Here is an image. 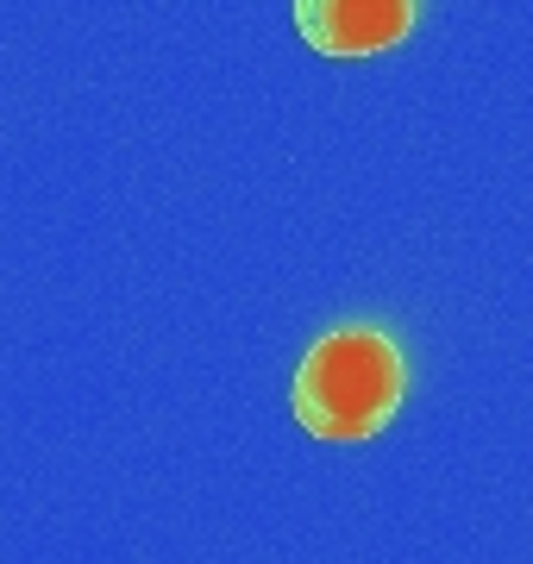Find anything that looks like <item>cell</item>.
<instances>
[{
  "mask_svg": "<svg viewBox=\"0 0 533 564\" xmlns=\"http://www.w3.org/2000/svg\"><path fill=\"white\" fill-rule=\"evenodd\" d=\"M295 25L320 57H377L414 32V0H295Z\"/></svg>",
  "mask_w": 533,
  "mask_h": 564,
  "instance_id": "2",
  "label": "cell"
},
{
  "mask_svg": "<svg viewBox=\"0 0 533 564\" xmlns=\"http://www.w3.org/2000/svg\"><path fill=\"white\" fill-rule=\"evenodd\" d=\"M409 395V364L402 345L383 326H333L308 345V358L295 370V414L314 440L327 445H351L383 433L390 414Z\"/></svg>",
  "mask_w": 533,
  "mask_h": 564,
  "instance_id": "1",
  "label": "cell"
}]
</instances>
